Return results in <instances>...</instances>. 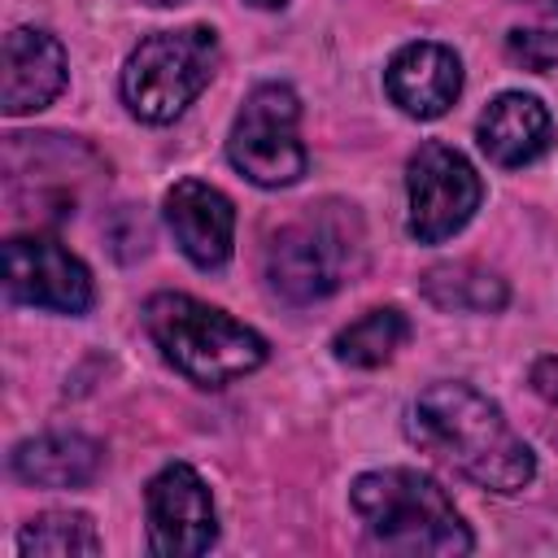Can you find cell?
Here are the masks:
<instances>
[{
  "label": "cell",
  "instance_id": "cell-1",
  "mask_svg": "<svg viewBox=\"0 0 558 558\" xmlns=\"http://www.w3.org/2000/svg\"><path fill=\"white\" fill-rule=\"evenodd\" d=\"M405 436L427 458L445 462L462 480L488 493H523L536 480V458L527 440L510 427L501 405L466 379L427 384L405 410Z\"/></svg>",
  "mask_w": 558,
  "mask_h": 558
},
{
  "label": "cell",
  "instance_id": "cell-2",
  "mask_svg": "<svg viewBox=\"0 0 558 558\" xmlns=\"http://www.w3.org/2000/svg\"><path fill=\"white\" fill-rule=\"evenodd\" d=\"M349 506L362 519L366 536L388 554L453 558L475 549V536L458 514L453 497L414 466L362 471L349 484Z\"/></svg>",
  "mask_w": 558,
  "mask_h": 558
},
{
  "label": "cell",
  "instance_id": "cell-3",
  "mask_svg": "<svg viewBox=\"0 0 558 558\" xmlns=\"http://www.w3.org/2000/svg\"><path fill=\"white\" fill-rule=\"evenodd\" d=\"M144 331L161 357L201 388H227L266 362V340L218 305L187 292H157L144 301Z\"/></svg>",
  "mask_w": 558,
  "mask_h": 558
},
{
  "label": "cell",
  "instance_id": "cell-4",
  "mask_svg": "<svg viewBox=\"0 0 558 558\" xmlns=\"http://www.w3.org/2000/svg\"><path fill=\"white\" fill-rule=\"evenodd\" d=\"M366 262V231L353 205L323 201L305 205L301 218L283 222L266 244V283L288 305H314L331 296Z\"/></svg>",
  "mask_w": 558,
  "mask_h": 558
},
{
  "label": "cell",
  "instance_id": "cell-5",
  "mask_svg": "<svg viewBox=\"0 0 558 558\" xmlns=\"http://www.w3.org/2000/svg\"><path fill=\"white\" fill-rule=\"evenodd\" d=\"M218 57L222 48L209 26H179V31H157L140 39L122 65L126 109L148 126L174 122L209 87Z\"/></svg>",
  "mask_w": 558,
  "mask_h": 558
},
{
  "label": "cell",
  "instance_id": "cell-6",
  "mask_svg": "<svg viewBox=\"0 0 558 558\" xmlns=\"http://www.w3.org/2000/svg\"><path fill=\"white\" fill-rule=\"evenodd\" d=\"M301 100L288 83H257L227 135V161L257 187H292L305 174V148L296 135Z\"/></svg>",
  "mask_w": 558,
  "mask_h": 558
},
{
  "label": "cell",
  "instance_id": "cell-7",
  "mask_svg": "<svg viewBox=\"0 0 558 558\" xmlns=\"http://www.w3.org/2000/svg\"><path fill=\"white\" fill-rule=\"evenodd\" d=\"M405 196H410L405 231L418 244H440L475 218L484 201V183L458 148L440 140H423L405 161Z\"/></svg>",
  "mask_w": 558,
  "mask_h": 558
},
{
  "label": "cell",
  "instance_id": "cell-8",
  "mask_svg": "<svg viewBox=\"0 0 558 558\" xmlns=\"http://www.w3.org/2000/svg\"><path fill=\"white\" fill-rule=\"evenodd\" d=\"M4 292L17 305L52 314H87L96 301L92 270L52 235H9L4 240Z\"/></svg>",
  "mask_w": 558,
  "mask_h": 558
},
{
  "label": "cell",
  "instance_id": "cell-9",
  "mask_svg": "<svg viewBox=\"0 0 558 558\" xmlns=\"http://www.w3.org/2000/svg\"><path fill=\"white\" fill-rule=\"evenodd\" d=\"M148 549L157 558H196L218 541V510L209 484L187 462H166L144 488Z\"/></svg>",
  "mask_w": 558,
  "mask_h": 558
},
{
  "label": "cell",
  "instance_id": "cell-10",
  "mask_svg": "<svg viewBox=\"0 0 558 558\" xmlns=\"http://www.w3.org/2000/svg\"><path fill=\"white\" fill-rule=\"evenodd\" d=\"M161 214H166V227H170L179 253L196 270L227 266V257L235 248V205L227 201V192H218L205 179H179L166 192Z\"/></svg>",
  "mask_w": 558,
  "mask_h": 558
},
{
  "label": "cell",
  "instance_id": "cell-11",
  "mask_svg": "<svg viewBox=\"0 0 558 558\" xmlns=\"http://www.w3.org/2000/svg\"><path fill=\"white\" fill-rule=\"evenodd\" d=\"M65 87V48L57 35L39 26H13L4 35V70H0V109L9 118L35 113L52 105Z\"/></svg>",
  "mask_w": 558,
  "mask_h": 558
},
{
  "label": "cell",
  "instance_id": "cell-12",
  "mask_svg": "<svg viewBox=\"0 0 558 558\" xmlns=\"http://www.w3.org/2000/svg\"><path fill=\"white\" fill-rule=\"evenodd\" d=\"M384 92L410 118H440L462 92V61L445 44L414 39L392 52L384 70Z\"/></svg>",
  "mask_w": 558,
  "mask_h": 558
},
{
  "label": "cell",
  "instance_id": "cell-13",
  "mask_svg": "<svg viewBox=\"0 0 558 558\" xmlns=\"http://www.w3.org/2000/svg\"><path fill=\"white\" fill-rule=\"evenodd\" d=\"M475 140L493 166H532L554 144V118L549 109L527 92H501L488 100V109L475 122Z\"/></svg>",
  "mask_w": 558,
  "mask_h": 558
},
{
  "label": "cell",
  "instance_id": "cell-14",
  "mask_svg": "<svg viewBox=\"0 0 558 558\" xmlns=\"http://www.w3.org/2000/svg\"><path fill=\"white\" fill-rule=\"evenodd\" d=\"M105 445L83 432H44L17 440L9 453V471L35 488H83L100 475Z\"/></svg>",
  "mask_w": 558,
  "mask_h": 558
},
{
  "label": "cell",
  "instance_id": "cell-15",
  "mask_svg": "<svg viewBox=\"0 0 558 558\" xmlns=\"http://www.w3.org/2000/svg\"><path fill=\"white\" fill-rule=\"evenodd\" d=\"M423 296L445 310V314H497L506 301H510V288L497 270L471 262V257H458V262H436L423 270L418 279Z\"/></svg>",
  "mask_w": 558,
  "mask_h": 558
},
{
  "label": "cell",
  "instance_id": "cell-16",
  "mask_svg": "<svg viewBox=\"0 0 558 558\" xmlns=\"http://www.w3.org/2000/svg\"><path fill=\"white\" fill-rule=\"evenodd\" d=\"M405 340H410V318L397 305H379V310H366L362 318H353L349 327H340L331 340V353L344 366L371 371V366L392 362Z\"/></svg>",
  "mask_w": 558,
  "mask_h": 558
},
{
  "label": "cell",
  "instance_id": "cell-17",
  "mask_svg": "<svg viewBox=\"0 0 558 558\" xmlns=\"http://www.w3.org/2000/svg\"><path fill=\"white\" fill-rule=\"evenodd\" d=\"M17 554H26V558L100 554V536H96L92 514H83V510H44L17 532Z\"/></svg>",
  "mask_w": 558,
  "mask_h": 558
},
{
  "label": "cell",
  "instance_id": "cell-18",
  "mask_svg": "<svg viewBox=\"0 0 558 558\" xmlns=\"http://www.w3.org/2000/svg\"><path fill=\"white\" fill-rule=\"evenodd\" d=\"M506 57L532 74H545L558 65V26H519L506 35Z\"/></svg>",
  "mask_w": 558,
  "mask_h": 558
},
{
  "label": "cell",
  "instance_id": "cell-19",
  "mask_svg": "<svg viewBox=\"0 0 558 558\" xmlns=\"http://www.w3.org/2000/svg\"><path fill=\"white\" fill-rule=\"evenodd\" d=\"M532 392L558 405V357H536L532 362Z\"/></svg>",
  "mask_w": 558,
  "mask_h": 558
},
{
  "label": "cell",
  "instance_id": "cell-20",
  "mask_svg": "<svg viewBox=\"0 0 558 558\" xmlns=\"http://www.w3.org/2000/svg\"><path fill=\"white\" fill-rule=\"evenodd\" d=\"M248 4H253V9H283L288 0H248Z\"/></svg>",
  "mask_w": 558,
  "mask_h": 558
},
{
  "label": "cell",
  "instance_id": "cell-21",
  "mask_svg": "<svg viewBox=\"0 0 558 558\" xmlns=\"http://www.w3.org/2000/svg\"><path fill=\"white\" fill-rule=\"evenodd\" d=\"M523 4H541V9H549V13H558V0H523Z\"/></svg>",
  "mask_w": 558,
  "mask_h": 558
},
{
  "label": "cell",
  "instance_id": "cell-22",
  "mask_svg": "<svg viewBox=\"0 0 558 558\" xmlns=\"http://www.w3.org/2000/svg\"><path fill=\"white\" fill-rule=\"evenodd\" d=\"M148 4H179V0H148Z\"/></svg>",
  "mask_w": 558,
  "mask_h": 558
}]
</instances>
